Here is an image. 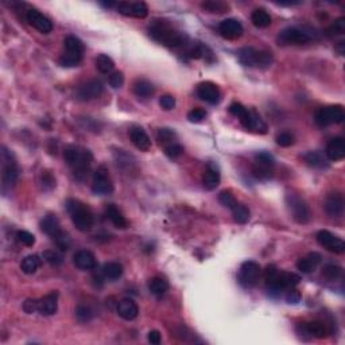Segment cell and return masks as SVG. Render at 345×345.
I'll use <instances>...</instances> for the list:
<instances>
[{
    "label": "cell",
    "mask_w": 345,
    "mask_h": 345,
    "mask_svg": "<svg viewBox=\"0 0 345 345\" xmlns=\"http://www.w3.org/2000/svg\"><path fill=\"white\" fill-rule=\"evenodd\" d=\"M64 158L66 160V164L73 169V174H75L76 179L84 181L88 177L89 169H90L93 160V155L89 150L69 146L65 149Z\"/></svg>",
    "instance_id": "obj_1"
},
{
    "label": "cell",
    "mask_w": 345,
    "mask_h": 345,
    "mask_svg": "<svg viewBox=\"0 0 345 345\" xmlns=\"http://www.w3.org/2000/svg\"><path fill=\"white\" fill-rule=\"evenodd\" d=\"M66 209L70 214L73 224L79 231L88 232L92 229L93 224H95V216L85 204H82L79 199L70 198L66 203Z\"/></svg>",
    "instance_id": "obj_2"
},
{
    "label": "cell",
    "mask_w": 345,
    "mask_h": 345,
    "mask_svg": "<svg viewBox=\"0 0 345 345\" xmlns=\"http://www.w3.org/2000/svg\"><path fill=\"white\" fill-rule=\"evenodd\" d=\"M150 35L153 37V40H155L157 42L169 47L184 46L188 42V37L184 32L171 29L170 26L165 25V23H155V25L151 26L150 27Z\"/></svg>",
    "instance_id": "obj_3"
},
{
    "label": "cell",
    "mask_w": 345,
    "mask_h": 345,
    "mask_svg": "<svg viewBox=\"0 0 345 345\" xmlns=\"http://www.w3.org/2000/svg\"><path fill=\"white\" fill-rule=\"evenodd\" d=\"M238 58L240 64L249 68H270L273 64V54L266 50H257L253 47H243L238 51Z\"/></svg>",
    "instance_id": "obj_4"
},
{
    "label": "cell",
    "mask_w": 345,
    "mask_h": 345,
    "mask_svg": "<svg viewBox=\"0 0 345 345\" xmlns=\"http://www.w3.org/2000/svg\"><path fill=\"white\" fill-rule=\"evenodd\" d=\"M65 53L58 60L61 66L64 68H75L81 62L84 56V45L75 35H68L64 41Z\"/></svg>",
    "instance_id": "obj_5"
},
{
    "label": "cell",
    "mask_w": 345,
    "mask_h": 345,
    "mask_svg": "<svg viewBox=\"0 0 345 345\" xmlns=\"http://www.w3.org/2000/svg\"><path fill=\"white\" fill-rule=\"evenodd\" d=\"M19 168L14 155L6 147H2V182H3V192L11 190L18 179Z\"/></svg>",
    "instance_id": "obj_6"
},
{
    "label": "cell",
    "mask_w": 345,
    "mask_h": 345,
    "mask_svg": "<svg viewBox=\"0 0 345 345\" xmlns=\"http://www.w3.org/2000/svg\"><path fill=\"white\" fill-rule=\"evenodd\" d=\"M286 205H287L293 219L299 223V224H307L312 219V212H310L309 205L303 201L301 197L297 194L288 193L286 196Z\"/></svg>",
    "instance_id": "obj_7"
},
{
    "label": "cell",
    "mask_w": 345,
    "mask_h": 345,
    "mask_svg": "<svg viewBox=\"0 0 345 345\" xmlns=\"http://www.w3.org/2000/svg\"><path fill=\"white\" fill-rule=\"evenodd\" d=\"M345 119V112L341 105L320 108L314 115V120L320 127H328L332 124H340Z\"/></svg>",
    "instance_id": "obj_8"
},
{
    "label": "cell",
    "mask_w": 345,
    "mask_h": 345,
    "mask_svg": "<svg viewBox=\"0 0 345 345\" xmlns=\"http://www.w3.org/2000/svg\"><path fill=\"white\" fill-rule=\"evenodd\" d=\"M312 40H313V34L299 27H287L282 30L277 38L279 45H305Z\"/></svg>",
    "instance_id": "obj_9"
},
{
    "label": "cell",
    "mask_w": 345,
    "mask_h": 345,
    "mask_svg": "<svg viewBox=\"0 0 345 345\" xmlns=\"http://www.w3.org/2000/svg\"><path fill=\"white\" fill-rule=\"evenodd\" d=\"M299 281H301V277L294 274V273H286V271L279 273V271H278L277 277H275L271 282L266 283V285L267 288L270 290L271 294H281L283 290L296 287V286L299 283Z\"/></svg>",
    "instance_id": "obj_10"
},
{
    "label": "cell",
    "mask_w": 345,
    "mask_h": 345,
    "mask_svg": "<svg viewBox=\"0 0 345 345\" xmlns=\"http://www.w3.org/2000/svg\"><path fill=\"white\" fill-rule=\"evenodd\" d=\"M260 277L259 263L253 260H247L240 267L239 273V283L246 288H251L257 285Z\"/></svg>",
    "instance_id": "obj_11"
},
{
    "label": "cell",
    "mask_w": 345,
    "mask_h": 345,
    "mask_svg": "<svg viewBox=\"0 0 345 345\" xmlns=\"http://www.w3.org/2000/svg\"><path fill=\"white\" fill-rule=\"evenodd\" d=\"M92 190L96 194H110L114 190V184L108 174V169L105 166H100L93 174Z\"/></svg>",
    "instance_id": "obj_12"
},
{
    "label": "cell",
    "mask_w": 345,
    "mask_h": 345,
    "mask_svg": "<svg viewBox=\"0 0 345 345\" xmlns=\"http://www.w3.org/2000/svg\"><path fill=\"white\" fill-rule=\"evenodd\" d=\"M316 238L318 244L324 247V248H326L328 251H331V252L333 253H344L345 243L342 242L341 239L335 236L329 231L322 229V231H320L317 233Z\"/></svg>",
    "instance_id": "obj_13"
},
{
    "label": "cell",
    "mask_w": 345,
    "mask_h": 345,
    "mask_svg": "<svg viewBox=\"0 0 345 345\" xmlns=\"http://www.w3.org/2000/svg\"><path fill=\"white\" fill-rule=\"evenodd\" d=\"M103 82L100 80H89L79 86L76 95H77V99L81 101H89V100L97 99L103 93Z\"/></svg>",
    "instance_id": "obj_14"
},
{
    "label": "cell",
    "mask_w": 345,
    "mask_h": 345,
    "mask_svg": "<svg viewBox=\"0 0 345 345\" xmlns=\"http://www.w3.org/2000/svg\"><path fill=\"white\" fill-rule=\"evenodd\" d=\"M26 19H27V22H29L34 29L42 32V34H47V32L53 30V23H51V21L47 16H45L42 12L34 10V8H30L26 12Z\"/></svg>",
    "instance_id": "obj_15"
},
{
    "label": "cell",
    "mask_w": 345,
    "mask_h": 345,
    "mask_svg": "<svg viewBox=\"0 0 345 345\" xmlns=\"http://www.w3.org/2000/svg\"><path fill=\"white\" fill-rule=\"evenodd\" d=\"M219 32L225 40L235 41L243 35L244 29L242 23L236 19H225L219 25Z\"/></svg>",
    "instance_id": "obj_16"
},
{
    "label": "cell",
    "mask_w": 345,
    "mask_h": 345,
    "mask_svg": "<svg viewBox=\"0 0 345 345\" xmlns=\"http://www.w3.org/2000/svg\"><path fill=\"white\" fill-rule=\"evenodd\" d=\"M325 212L328 216L333 217V219H338L344 214V207L345 201L341 193H331L329 196L325 199Z\"/></svg>",
    "instance_id": "obj_17"
},
{
    "label": "cell",
    "mask_w": 345,
    "mask_h": 345,
    "mask_svg": "<svg viewBox=\"0 0 345 345\" xmlns=\"http://www.w3.org/2000/svg\"><path fill=\"white\" fill-rule=\"evenodd\" d=\"M297 332L299 335L310 336L314 338H325L328 336L326 325L321 321H310V322H302L297 326Z\"/></svg>",
    "instance_id": "obj_18"
},
{
    "label": "cell",
    "mask_w": 345,
    "mask_h": 345,
    "mask_svg": "<svg viewBox=\"0 0 345 345\" xmlns=\"http://www.w3.org/2000/svg\"><path fill=\"white\" fill-rule=\"evenodd\" d=\"M197 95L201 100L207 101L209 104H217L220 101L221 95H220V89L217 88L216 84L209 81L201 82L198 86H197Z\"/></svg>",
    "instance_id": "obj_19"
},
{
    "label": "cell",
    "mask_w": 345,
    "mask_h": 345,
    "mask_svg": "<svg viewBox=\"0 0 345 345\" xmlns=\"http://www.w3.org/2000/svg\"><path fill=\"white\" fill-rule=\"evenodd\" d=\"M229 112H231L233 116L239 118V120H240V123H242V125L244 129L252 130L253 115H255L253 111L248 110V108L244 107L243 104L236 103L235 101V103H232L231 105H229Z\"/></svg>",
    "instance_id": "obj_20"
},
{
    "label": "cell",
    "mask_w": 345,
    "mask_h": 345,
    "mask_svg": "<svg viewBox=\"0 0 345 345\" xmlns=\"http://www.w3.org/2000/svg\"><path fill=\"white\" fill-rule=\"evenodd\" d=\"M58 310V293L51 292L38 299V312L42 316H53Z\"/></svg>",
    "instance_id": "obj_21"
},
{
    "label": "cell",
    "mask_w": 345,
    "mask_h": 345,
    "mask_svg": "<svg viewBox=\"0 0 345 345\" xmlns=\"http://www.w3.org/2000/svg\"><path fill=\"white\" fill-rule=\"evenodd\" d=\"M325 155L329 160L337 162L345 158V140L342 138H333L329 140Z\"/></svg>",
    "instance_id": "obj_22"
},
{
    "label": "cell",
    "mask_w": 345,
    "mask_h": 345,
    "mask_svg": "<svg viewBox=\"0 0 345 345\" xmlns=\"http://www.w3.org/2000/svg\"><path fill=\"white\" fill-rule=\"evenodd\" d=\"M73 262H75L76 267H77L79 270H82V271L95 270L97 266V262H96L95 255H93L90 251H86V249L77 251V252L75 253Z\"/></svg>",
    "instance_id": "obj_23"
},
{
    "label": "cell",
    "mask_w": 345,
    "mask_h": 345,
    "mask_svg": "<svg viewBox=\"0 0 345 345\" xmlns=\"http://www.w3.org/2000/svg\"><path fill=\"white\" fill-rule=\"evenodd\" d=\"M118 314L125 321H132L135 320L139 314V307L136 305V302L131 298H124L121 299L120 302L118 303Z\"/></svg>",
    "instance_id": "obj_24"
},
{
    "label": "cell",
    "mask_w": 345,
    "mask_h": 345,
    "mask_svg": "<svg viewBox=\"0 0 345 345\" xmlns=\"http://www.w3.org/2000/svg\"><path fill=\"white\" fill-rule=\"evenodd\" d=\"M130 138L134 146L140 151H149L151 149V139L147 135V132L140 127H134L130 131Z\"/></svg>",
    "instance_id": "obj_25"
},
{
    "label": "cell",
    "mask_w": 345,
    "mask_h": 345,
    "mask_svg": "<svg viewBox=\"0 0 345 345\" xmlns=\"http://www.w3.org/2000/svg\"><path fill=\"white\" fill-rule=\"evenodd\" d=\"M220 170L214 164L208 165L207 171L204 173L203 177V185L207 190H213L217 186L220 185Z\"/></svg>",
    "instance_id": "obj_26"
},
{
    "label": "cell",
    "mask_w": 345,
    "mask_h": 345,
    "mask_svg": "<svg viewBox=\"0 0 345 345\" xmlns=\"http://www.w3.org/2000/svg\"><path fill=\"white\" fill-rule=\"evenodd\" d=\"M41 229H42L43 233H46L47 236L50 238L56 239L58 235H60L62 229H61L60 221L54 214H47L42 221H41Z\"/></svg>",
    "instance_id": "obj_27"
},
{
    "label": "cell",
    "mask_w": 345,
    "mask_h": 345,
    "mask_svg": "<svg viewBox=\"0 0 345 345\" xmlns=\"http://www.w3.org/2000/svg\"><path fill=\"white\" fill-rule=\"evenodd\" d=\"M321 263V255L318 252H310L307 257L302 258L297 262V268L303 274H309L314 271Z\"/></svg>",
    "instance_id": "obj_28"
},
{
    "label": "cell",
    "mask_w": 345,
    "mask_h": 345,
    "mask_svg": "<svg viewBox=\"0 0 345 345\" xmlns=\"http://www.w3.org/2000/svg\"><path fill=\"white\" fill-rule=\"evenodd\" d=\"M105 213H107V217L111 220V223L116 228H119V229H125V228L129 227V221L125 220V217L121 214L120 210L115 207L114 204L108 205L107 209H105Z\"/></svg>",
    "instance_id": "obj_29"
},
{
    "label": "cell",
    "mask_w": 345,
    "mask_h": 345,
    "mask_svg": "<svg viewBox=\"0 0 345 345\" xmlns=\"http://www.w3.org/2000/svg\"><path fill=\"white\" fill-rule=\"evenodd\" d=\"M155 92V88L150 81L144 79H139L136 80L135 84H134V93L136 96L140 97V99H149L151 97Z\"/></svg>",
    "instance_id": "obj_30"
},
{
    "label": "cell",
    "mask_w": 345,
    "mask_h": 345,
    "mask_svg": "<svg viewBox=\"0 0 345 345\" xmlns=\"http://www.w3.org/2000/svg\"><path fill=\"white\" fill-rule=\"evenodd\" d=\"M303 159L306 160V164L309 165V166L317 169L328 168V160H329L326 155H324L321 151H309V153L303 155Z\"/></svg>",
    "instance_id": "obj_31"
},
{
    "label": "cell",
    "mask_w": 345,
    "mask_h": 345,
    "mask_svg": "<svg viewBox=\"0 0 345 345\" xmlns=\"http://www.w3.org/2000/svg\"><path fill=\"white\" fill-rule=\"evenodd\" d=\"M251 22L258 29H266L271 25V16L263 8H258L251 14Z\"/></svg>",
    "instance_id": "obj_32"
},
{
    "label": "cell",
    "mask_w": 345,
    "mask_h": 345,
    "mask_svg": "<svg viewBox=\"0 0 345 345\" xmlns=\"http://www.w3.org/2000/svg\"><path fill=\"white\" fill-rule=\"evenodd\" d=\"M42 259L38 255H27L25 259L22 260L21 270L27 275H31L37 273V270L41 267Z\"/></svg>",
    "instance_id": "obj_33"
},
{
    "label": "cell",
    "mask_w": 345,
    "mask_h": 345,
    "mask_svg": "<svg viewBox=\"0 0 345 345\" xmlns=\"http://www.w3.org/2000/svg\"><path fill=\"white\" fill-rule=\"evenodd\" d=\"M149 290L154 296H164L165 293L169 290L168 281L162 277H154L149 282Z\"/></svg>",
    "instance_id": "obj_34"
},
{
    "label": "cell",
    "mask_w": 345,
    "mask_h": 345,
    "mask_svg": "<svg viewBox=\"0 0 345 345\" xmlns=\"http://www.w3.org/2000/svg\"><path fill=\"white\" fill-rule=\"evenodd\" d=\"M103 274L110 281H116L123 275V266L118 262H108L104 264Z\"/></svg>",
    "instance_id": "obj_35"
},
{
    "label": "cell",
    "mask_w": 345,
    "mask_h": 345,
    "mask_svg": "<svg viewBox=\"0 0 345 345\" xmlns=\"http://www.w3.org/2000/svg\"><path fill=\"white\" fill-rule=\"evenodd\" d=\"M203 10L212 12V14H224L229 11V4L224 2H219V0H208L201 4Z\"/></svg>",
    "instance_id": "obj_36"
},
{
    "label": "cell",
    "mask_w": 345,
    "mask_h": 345,
    "mask_svg": "<svg viewBox=\"0 0 345 345\" xmlns=\"http://www.w3.org/2000/svg\"><path fill=\"white\" fill-rule=\"evenodd\" d=\"M96 68L100 73L103 75H110L111 71L114 70L115 62L111 57H108L107 54H100L96 58Z\"/></svg>",
    "instance_id": "obj_37"
},
{
    "label": "cell",
    "mask_w": 345,
    "mask_h": 345,
    "mask_svg": "<svg viewBox=\"0 0 345 345\" xmlns=\"http://www.w3.org/2000/svg\"><path fill=\"white\" fill-rule=\"evenodd\" d=\"M252 175L258 178V179H260V181H266L273 175V168L267 166V165L259 164V162L255 160V164L252 166Z\"/></svg>",
    "instance_id": "obj_38"
},
{
    "label": "cell",
    "mask_w": 345,
    "mask_h": 345,
    "mask_svg": "<svg viewBox=\"0 0 345 345\" xmlns=\"http://www.w3.org/2000/svg\"><path fill=\"white\" fill-rule=\"evenodd\" d=\"M149 15V7L143 2H136V3H130L129 16L143 19Z\"/></svg>",
    "instance_id": "obj_39"
},
{
    "label": "cell",
    "mask_w": 345,
    "mask_h": 345,
    "mask_svg": "<svg viewBox=\"0 0 345 345\" xmlns=\"http://www.w3.org/2000/svg\"><path fill=\"white\" fill-rule=\"evenodd\" d=\"M157 140L159 142V144H164L165 147L171 143H175L177 140V135L175 132L170 129H160L157 134Z\"/></svg>",
    "instance_id": "obj_40"
},
{
    "label": "cell",
    "mask_w": 345,
    "mask_h": 345,
    "mask_svg": "<svg viewBox=\"0 0 345 345\" xmlns=\"http://www.w3.org/2000/svg\"><path fill=\"white\" fill-rule=\"evenodd\" d=\"M232 216H233V220H235L236 223H239V224H246L247 221L249 220L248 208L238 204V205L232 209Z\"/></svg>",
    "instance_id": "obj_41"
},
{
    "label": "cell",
    "mask_w": 345,
    "mask_h": 345,
    "mask_svg": "<svg viewBox=\"0 0 345 345\" xmlns=\"http://www.w3.org/2000/svg\"><path fill=\"white\" fill-rule=\"evenodd\" d=\"M344 32H345V18L336 19V21L325 30V34H326L328 37L341 35Z\"/></svg>",
    "instance_id": "obj_42"
},
{
    "label": "cell",
    "mask_w": 345,
    "mask_h": 345,
    "mask_svg": "<svg viewBox=\"0 0 345 345\" xmlns=\"http://www.w3.org/2000/svg\"><path fill=\"white\" fill-rule=\"evenodd\" d=\"M322 275L329 281H337L342 275V268L337 264H326L322 270Z\"/></svg>",
    "instance_id": "obj_43"
},
{
    "label": "cell",
    "mask_w": 345,
    "mask_h": 345,
    "mask_svg": "<svg viewBox=\"0 0 345 345\" xmlns=\"http://www.w3.org/2000/svg\"><path fill=\"white\" fill-rule=\"evenodd\" d=\"M76 317L80 322H89L93 318V310L88 305H82L80 303L76 307Z\"/></svg>",
    "instance_id": "obj_44"
},
{
    "label": "cell",
    "mask_w": 345,
    "mask_h": 345,
    "mask_svg": "<svg viewBox=\"0 0 345 345\" xmlns=\"http://www.w3.org/2000/svg\"><path fill=\"white\" fill-rule=\"evenodd\" d=\"M42 258L45 259V262H47L51 266H60L64 262L62 255L60 252H57V251H54V249H47V251H45L42 253Z\"/></svg>",
    "instance_id": "obj_45"
},
{
    "label": "cell",
    "mask_w": 345,
    "mask_h": 345,
    "mask_svg": "<svg viewBox=\"0 0 345 345\" xmlns=\"http://www.w3.org/2000/svg\"><path fill=\"white\" fill-rule=\"evenodd\" d=\"M219 201L221 203V205H224L225 208H228V209H233V208L238 205V201H236V198L233 197V194H232L231 192H228V190H223V192L219 194Z\"/></svg>",
    "instance_id": "obj_46"
},
{
    "label": "cell",
    "mask_w": 345,
    "mask_h": 345,
    "mask_svg": "<svg viewBox=\"0 0 345 345\" xmlns=\"http://www.w3.org/2000/svg\"><path fill=\"white\" fill-rule=\"evenodd\" d=\"M41 186L43 190H51L56 186V178L50 171L45 170L41 173Z\"/></svg>",
    "instance_id": "obj_47"
},
{
    "label": "cell",
    "mask_w": 345,
    "mask_h": 345,
    "mask_svg": "<svg viewBox=\"0 0 345 345\" xmlns=\"http://www.w3.org/2000/svg\"><path fill=\"white\" fill-rule=\"evenodd\" d=\"M54 242H56L57 247L61 249V251H62V252H65V251H68V249L70 248L71 240H70V238H69V235L66 233V232H64V231L61 232L60 235L54 239Z\"/></svg>",
    "instance_id": "obj_48"
},
{
    "label": "cell",
    "mask_w": 345,
    "mask_h": 345,
    "mask_svg": "<svg viewBox=\"0 0 345 345\" xmlns=\"http://www.w3.org/2000/svg\"><path fill=\"white\" fill-rule=\"evenodd\" d=\"M182 153H184V147H182L181 144H178L177 142L171 143V144H168V146L165 147V154H166L170 159H175V158L181 157Z\"/></svg>",
    "instance_id": "obj_49"
},
{
    "label": "cell",
    "mask_w": 345,
    "mask_h": 345,
    "mask_svg": "<svg viewBox=\"0 0 345 345\" xmlns=\"http://www.w3.org/2000/svg\"><path fill=\"white\" fill-rule=\"evenodd\" d=\"M16 238H18V242L26 247H32L35 243V236L27 231H19L16 233Z\"/></svg>",
    "instance_id": "obj_50"
},
{
    "label": "cell",
    "mask_w": 345,
    "mask_h": 345,
    "mask_svg": "<svg viewBox=\"0 0 345 345\" xmlns=\"http://www.w3.org/2000/svg\"><path fill=\"white\" fill-rule=\"evenodd\" d=\"M205 118H207V111L203 108H194L188 114L189 121L192 123H201Z\"/></svg>",
    "instance_id": "obj_51"
},
{
    "label": "cell",
    "mask_w": 345,
    "mask_h": 345,
    "mask_svg": "<svg viewBox=\"0 0 345 345\" xmlns=\"http://www.w3.org/2000/svg\"><path fill=\"white\" fill-rule=\"evenodd\" d=\"M108 82H110V85L112 88L118 89L120 88L123 84H124V75L121 73V71H114V73H111L110 79H108Z\"/></svg>",
    "instance_id": "obj_52"
},
{
    "label": "cell",
    "mask_w": 345,
    "mask_h": 345,
    "mask_svg": "<svg viewBox=\"0 0 345 345\" xmlns=\"http://www.w3.org/2000/svg\"><path fill=\"white\" fill-rule=\"evenodd\" d=\"M277 143L281 147H290L294 143V136L290 132H281L277 136Z\"/></svg>",
    "instance_id": "obj_53"
},
{
    "label": "cell",
    "mask_w": 345,
    "mask_h": 345,
    "mask_svg": "<svg viewBox=\"0 0 345 345\" xmlns=\"http://www.w3.org/2000/svg\"><path fill=\"white\" fill-rule=\"evenodd\" d=\"M255 160H257V162H259V164H263V165H267V166H271V168H274V165H275L274 157H273L271 154L266 153V151L258 153L257 155H255Z\"/></svg>",
    "instance_id": "obj_54"
},
{
    "label": "cell",
    "mask_w": 345,
    "mask_h": 345,
    "mask_svg": "<svg viewBox=\"0 0 345 345\" xmlns=\"http://www.w3.org/2000/svg\"><path fill=\"white\" fill-rule=\"evenodd\" d=\"M159 104L165 111H170L175 107V99L171 95H165L159 99Z\"/></svg>",
    "instance_id": "obj_55"
},
{
    "label": "cell",
    "mask_w": 345,
    "mask_h": 345,
    "mask_svg": "<svg viewBox=\"0 0 345 345\" xmlns=\"http://www.w3.org/2000/svg\"><path fill=\"white\" fill-rule=\"evenodd\" d=\"M301 299H302V296H301V293L298 290H296L294 287L288 288L287 294H286V301L288 303H293V305H296V303L301 302Z\"/></svg>",
    "instance_id": "obj_56"
},
{
    "label": "cell",
    "mask_w": 345,
    "mask_h": 345,
    "mask_svg": "<svg viewBox=\"0 0 345 345\" xmlns=\"http://www.w3.org/2000/svg\"><path fill=\"white\" fill-rule=\"evenodd\" d=\"M23 310L27 314H32L38 312V299H26L25 302H23Z\"/></svg>",
    "instance_id": "obj_57"
},
{
    "label": "cell",
    "mask_w": 345,
    "mask_h": 345,
    "mask_svg": "<svg viewBox=\"0 0 345 345\" xmlns=\"http://www.w3.org/2000/svg\"><path fill=\"white\" fill-rule=\"evenodd\" d=\"M277 274H278V270H277V267H275L274 264H271V266H267L266 271H264V281H266V283H268V282L273 281V279L277 277Z\"/></svg>",
    "instance_id": "obj_58"
},
{
    "label": "cell",
    "mask_w": 345,
    "mask_h": 345,
    "mask_svg": "<svg viewBox=\"0 0 345 345\" xmlns=\"http://www.w3.org/2000/svg\"><path fill=\"white\" fill-rule=\"evenodd\" d=\"M147 340H149V342H151L154 345L160 344V333L158 331H151L149 333V336H147Z\"/></svg>",
    "instance_id": "obj_59"
},
{
    "label": "cell",
    "mask_w": 345,
    "mask_h": 345,
    "mask_svg": "<svg viewBox=\"0 0 345 345\" xmlns=\"http://www.w3.org/2000/svg\"><path fill=\"white\" fill-rule=\"evenodd\" d=\"M104 6V7H107V8H112V7H115V6H118V4L116 3H114V2H108V3H101Z\"/></svg>",
    "instance_id": "obj_60"
}]
</instances>
